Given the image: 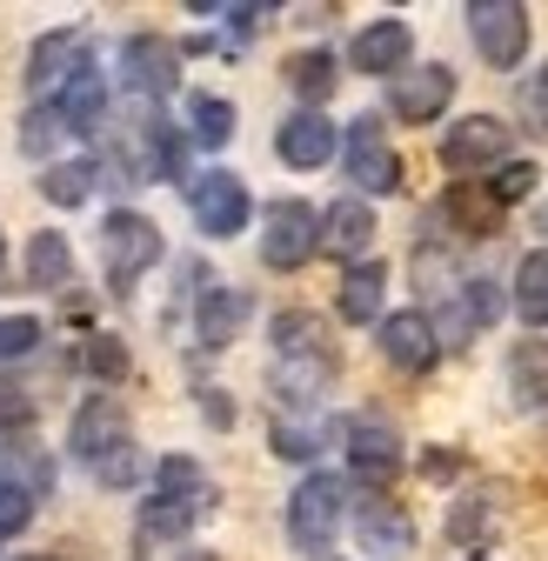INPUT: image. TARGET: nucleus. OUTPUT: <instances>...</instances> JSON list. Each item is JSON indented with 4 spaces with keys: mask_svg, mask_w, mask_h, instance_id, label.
<instances>
[{
    "mask_svg": "<svg viewBox=\"0 0 548 561\" xmlns=\"http://www.w3.org/2000/svg\"><path fill=\"white\" fill-rule=\"evenodd\" d=\"M355 535H362L368 554H408V541H415L408 515H401L388 495H362V502H355Z\"/></svg>",
    "mask_w": 548,
    "mask_h": 561,
    "instance_id": "17",
    "label": "nucleus"
},
{
    "mask_svg": "<svg viewBox=\"0 0 548 561\" xmlns=\"http://www.w3.org/2000/svg\"><path fill=\"white\" fill-rule=\"evenodd\" d=\"M422 468H429V474H435V481H448V474H455V468H461V455H429V461H422Z\"/></svg>",
    "mask_w": 548,
    "mask_h": 561,
    "instance_id": "40",
    "label": "nucleus"
},
{
    "mask_svg": "<svg viewBox=\"0 0 548 561\" xmlns=\"http://www.w3.org/2000/svg\"><path fill=\"white\" fill-rule=\"evenodd\" d=\"M334 121L328 114H315V107H301V114H288L282 121V134H274V154H282L288 168H321V161H334Z\"/></svg>",
    "mask_w": 548,
    "mask_h": 561,
    "instance_id": "10",
    "label": "nucleus"
},
{
    "mask_svg": "<svg viewBox=\"0 0 548 561\" xmlns=\"http://www.w3.org/2000/svg\"><path fill=\"white\" fill-rule=\"evenodd\" d=\"M27 561H60V554H27Z\"/></svg>",
    "mask_w": 548,
    "mask_h": 561,
    "instance_id": "42",
    "label": "nucleus"
},
{
    "mask_svg": "<svg viewBox=\"0 0 548 561\" xmlns=\"http://www.w3.org/2000/svg\"><path fill=\"white\" fill-rule=\"evenodd\" d=\"M94 181H101L94 161H54V168L41 174V194H47L54 207H81V201L94 194Z\"/></svg>",
    "mask_w": 548,
    "mask_h": 561,
    "instance_id": "24",
    "label": "nucleus"
},
{
    "mask_svg": "<svg viewBox=\"0 0 548 561\" xmlns=\"http://www.w3.org/2000/svg\"><path fill=\"white\" fill-rule=\"evenodd\" d=\"M94 474H101L107 488H127L134 474H141V455H134V442H121L114 455H101V461H94Z\"/></svg>",
    "mask_w": 548,
    "mask_h": 561,
    "instance_id": "37",
    "label": "nucleus"
},
{
    "mask_svg": "<svg viewBox=\"0 0 548 561\" xmlns=\"http://www.w3.org/2000/svg\"><path fill=\"white\" fill-rule=\"evenodd\" d=\"M54 107H60V121L75 127V134H94V127H101V114H107V88H101V75H94L88 60L75 67V75H67V88H60Z\"/></svg>",
    "mask_w": 548,
    "mask_h": 561,
    "instance_id": "18",
    "label": "nucleus"
},
{
    "mask_svg": "<svg viewBox=\"0 0 548 561\" xmlns=\"http://www.w3.org/2000/svg\"><path fill=\"white\" fill-rule=\"evenodd\" d=\"M368 241H375L368 201H334L328 215H321V228H315V248H328V254H341V261H362Z\"/></svg>",
    "mask_w": 548,
    "mask_h": 561,
    "instance_id": "13",
    "label": "nucleus"
},
{
    "mask_svg": "<svg viewBox=\"0 0 548 561\" xmlns=\"http://www.w3.org/2000/svg\"><path fill=\"white\" fill-rule=\"evenodd\" d=\"M468 34H475V47H482L489 67H515L528 54V8H515V0H475Z\"/></svg>",
    "mask_w": 548,
    "mask_h": 561,
    "instance_id": "5",
    "label": "nucleus"
},
{
    "mask_svg": "<svg viewBox=\"0 0 548 561\" xmlns=\"http://www.w3.org/2000/svg\"><path fill=\"white\" fill-rule=\"evenodd\" d=\"M541 228H548V221H541Z\"/></svg>",
    "mask_w": 548,
    "mask_h": 561,
    "instance_id": "45",
    "label": "nucleus"
},
{
    "mask_svg": "<svg viewBox=\"0 0 548 561\" xmlns=\"http://www.w3.org/2000/svg\"><path fill=\"white\" fill-rule=\"evenodd\" d=\"M121 60H127V81L141 94H174V81H181V47L161 34H134Z\"/></svg>",
    "mask_w": 548,
    "mask_h": 561,
    "instance_id": "12",
    "label": "nucleus"
},
{
    "mask_svg": "<svg viewBox=\"0 0 548 561\" xmlns=\"http://www.w3.org/2000/svg\"><path fill=\"white\" fill-rule=\"evenodd\" d=\"M194 140H201V148H228V140H235V107L221 94L194 101Z\"/></svg>",
    "mask_w": 548,
    "mask_h": 561,
    "instance_id": "29",
    "label": "nucleus"
},
{
    "mask_svg": "<svg viewBox=\"0 0 548 561\" xmlns=\"http://www.w3.org/2000/svg\"><path fill=\"white\" fill-rule=\"evenodd\" d=\"M509 381L528 408H548V341H522L509 355Z\"/></svg>",
    "mask_w": 548,
    "mask_h": 561,
    "instance_id": "23",
    "label": "nucleus"
},
{
    "mask_svg": "<svg viewBox=\"0 0 548 561\" xmlns=\"http://www.w3.org/2000/svg\"><path fill=\"white\" fill-rule=\"evenodd\" d=\"M27 515H34V502H27V488H14V481H0V541H8V535H21V528H27Z\"/></svg>",
    "mask_w": 548,
    "mask_h": 561,
    "instance_id": "35",
    "label": "nucleus"
},
{
    "mask_svg": "<svg viewBox=\"0 0 548 561\" xmlns=\"http://www.w3.org/2000/svg\"><path fill=\"white\" fill-rule=\"evenodd\" d=\"M455 101V75H448V67H422V75H401L395 81V94H388V107L401 114V121H435L442 107Z\"/></svg>",
    "mask_w": 548,
    "mask_h": 561,
    "instance_id": "16",
    "label": "nucleus"
},
{
    "mask_svg": "<svg viewBox=\"0 0 548 561\" xmlns=\"http://www.w3.org/2000/svg\"><path fill=\"white\" fill-rule=\"evenodd\" d=\"M81 368L101 375V381H121V375H127V347H121L114 334H94V341L81 347Z\"/></svg>",
    "mask_w": 548,
    "mask_h": 561,
    "instance_id": "30",
    "label": "nucleus"
},
{
    "mask_svg": "<svg viewBox=\"0 0 548 561\" xmlns=\"http://www.w3.org/2000/svg\"><path fill=\"white\" fill-rule=\"evenodd\" d=\"M67 274H75V248H67V234H54V228L27 234V288H67Z\"/></svg>",
    "mask_w": 548,
    "mask_h": 561,
    "instance_id": "22",
    "label": "nucleus"
},
{
    "mask_svg": "<svg viewBox=\"0 0 548 561\" xmlns=\"http://www.w3.org/2000/svg\"><path fill=\"white\" fill-rule=\"evenodd\" d=\"M448 207H455V215L468 221V234H489V228H495V215H502L495 201H475V194H455Z\"/></svg>",
    "mask_w": 548,
    "mask_h": 561,
    "instance_id": "38",
    "label": "nucleus"
},
{
    "mask_svg": "<svg viewBox=\"0 0 548 561\" xmlns=\"http://www.w3.org/2000/svg\"><path fill=\"white\" fill-rule=\"evenodd\" d=\"M475 561H482V554H475Z\"/></svg>",
    "mask_w": 548,
    "mask_h": 561,
    "instance_id": "44",
    "label": "nucleus"
},
{
    "mask_svg": "<svg viewBox=\"0 0 548 561\" xmlns=\"http://www.w3.org/2000/svg\"><path fill=\"white\" fill-rule=\"evenodd\" d=\"M341 508H349V481L341 474H308L295 488V502H288V535L301 554H328L334 548V528H341Z\"/></svg>",
    "mask_w": 548,
    "mask_h": 561,
    "instance_id": "1",
    "label": "nucleus"
},
{
    "mask_svg": "<svg viewBox=\"0 0 548 561\" xmlns=\"http://www.w3.org/2000/svg\"><path fill=\"white\" fill-rule=\"evenodd\" d=\"M515 308L528 328H548V254H522L515 267Z\"/></svg>",
    "mask_w": 548,
    "mask_h": 561,
    "instance_id": "25",
    "label": "nucleus"
},
{
    "mask_svg": "<svg viewBox=\"0 0 548 561\" xmlns=\"http://www.w3.org/2000/svg\"><path fill=\"white\" fill-rule=\"evenodd\" d=\"M315 228H321V215L308 201H274L267 215H261V261L267 267H301L308 254H315Z\"/></svg>",
    "mask_w": 548,
    "mask_h": 561,
    "instance_id": "4",
    "label": "nucleus"
},
{
    "mask_svg": "<svg viewBox=\"0 0 548 561\" xmlns=\"http://www.w3.org/2000/svg\"><path fill=\"white\" fill-rule=\"evenodd\" d=\"M241 321H248V295L241 288H208L201 308H194V334L208 341V347H228L241 334Z\"/></svg>",
    "mask_w": 548,
    "mask_h": 561,
    "instance_id": "20",
    "label": "nucleus"
},
{
    "mask_svg": "<svg viewBox=\"0 0 548 561\" xmlns=\"http://www.w3.org/2000/svg\"><path fill=\"white\" fill-rule=\"evenodd\" d=\"M349 468H355L362 481H375V488H381V481L401 468V435L388 428V421H368V414H362V421H349Z\"/></svg>",
    "mask_w": 548,
    "mask_h": 561,
    "instance_id": "11",
    "label": "nucleus"
},
{
    "mask_svg": "<svg viewBox=\"0 0 548 561\" xmlns=\"http://www.w3.org/2000/svg\"><path fill=\"white\" fill-rule=\"evenodd\" d=\"M502 154H509V127H502L495 114H468V121H455L448 140H442V168H448V174L495 168Z\"/></svg>",
    "mask_w": 548,
    "mask_h": 561,
    "instance_id": "7",
    "label": "nucleus"
},
{
    "mask_svg": "<svg viewBox=\"0 0 548 561\" xmlns=\"http://www.w3.org/2000/svg\"><path fill=\"white\" fill-rule=\"evenodd\" d=\"M408 47H415V34H408V21H368L362 34H355V47H349V60L362 67V75H401V60H408Z\"/></svg>",
    "mask_w": 548,
    "mask_h": 561,
    "instance_id": "15",
    "label": "nucleus"
},
{
    "mask_svg": "<svg viewBox=\"0 0 548 561\" xmlns=\"http://www.w3.org/2000/svg\"><path fill=\"white\" fill-rule=\"evenodd\" d=\"M88 60V41L75 34V27H60V34H41L34 41V54H27V88L34 94H47V88H67V75Z\"/></svg>",
    "mask_w": 548,
    "mask_h": 561,
    "instance_id": "14",
    "label": "nucleus"
},
{
    "mask_svg": "<svg viewBox=\"0 0 548 561\" xmlns=\"http://www.w3.org/2000/svg\"><path fill=\"white\" fill-rule=\"evenodd\" d=\"M75 455L81 461H101V455H114L121 442H127V408H121V394H88L81 401V414H75Z\"/></svg>",
    "mask_w": 548,
    "mask_h": 561,
    "instance_id": "9",
    "label": "nucleus"
},
{
    "mask_svg": "<svg viewBox=\"0 0 548 561\" xmlns=\"http://www.w3.org/2000/svg\"><path fill=\"white\" fill-rule=\"evenodd\" d=\"M381 288H388V267L381 261H355L349 274H341V321H375L381 314Z\"/></svg>",
    "mask_w": 548,
    "mask_h": 561,
    "instance_id": "21",
    "label": "nucleus"
},
{
    "mask_svg": "<svg viewBox=\"0 0 548 561\" xmlns=\"http://www.w3.org/2000/svg\"><path fill=\"white\" fill-rule=\"evenodd\" d=\"M522 121H528L535 134H548V60H541V75L522 81Z\"/></svg>",
    "mask_w": 548,
    "mask_h": 561,
    "instance_id": "36",
    "label": "nucleus"
},
{
    "mask_svg": "<svg viewBox=\"0 0 548 561\" xmlns=\"http://www.w3.org/2000/svg\"><path fill=\"white\" fill-rule=\"evenodd\" d=\"M194 502H174V495H155L148 508H141V522H134V528H141V541H181L187 528H194Z\"/></svg>",
    "mask_w": 548,
    "mask_h": 561,
    "instance_id": "27",
    "label": "nucleus"
},
{
    "mask_svg": "<svg viewBox=\"0 0 548 561\" xmlns=\"http://www.w3.org/2000/svg\"><path fill=\"white\" fill-rule=\"evenodd\" d=\"M0 261H8V241H0Z\"/></svg>",
    "mask_w": 548,
    "mask_h": 561,
    "instance_id": "43",
    "label": "nucleus"
},
{
    "mask_svg": "<svg viewBox=\"0 0 548 561\" xmlns=\"http://www.w3.org/2000/svg\"><path fill=\"white\" fill-rule=\"evenodd\" d=\"M535 181H541V174H535V161H509V168L489 181V201H495V207H515V201H528V194H535Z\"/></svg>",
    "mask_w": 548,
    "mask_h": 561,
    "instance_id": "32",
    "label": "nucleus"
},
{
    "mask_svg": "<svg viewBox=\"0 0 548 561\" xmlns=\"http://www.w3.org/2000/svg\"><path fill=\"white\" fill-rule=\"evenodd\" d=\"M148 561H215V554H194V548H174V554H148Z\"/></svg>",
    "mask_w": 548,
    "mask_h": 561,
    "instance_id": "41",
    "label": "nucleus"
},
{
    "mask_svg": "<svg viewBox=\"0 0 548 561\" xmlns=\"http://www.w3.org/2000/svg\"><path fill=\"white\" fill-rule=\"evenodd\" d=\"M60 134H67L60 107H34V114H27V127H21V148H27V154H47Z\"/></svg>",
    "mask_w": 548,
    "mask_h": 561,
    "instance_id": "34",
    "label": "nucleus"
},
{
    "mask_svg": "<svg viewBox=\"0 0 548 561\" xmlns=\"http://www.w3.org/2000/svg\"><path fill=\"white\" fill-rule=\"evenodd\" d=\"M381 355H388L395 368H408V375L435 368V355H442L435 321H429L422 308H401V314H388V321H381Z\"/></svg>",
    "mask_w": 548,
    "mask_h": 561,
    "instance_id": "8",
    "label": "nucleus"
},
{
    "mask_svg": "<svg viewBox=\"0 0 548 561\" xmlns=\"http://www.w3.org/2000/svg\"><path fill=\"white\" fill-rule=\"evenodd\" d=\"M101 254H107V280L127 295L134 274H148L161 261V228L148 215H134V207H114V215L101 221Z\"/></svg>",
    "mask_w": 548,
    "mask_h": 561,
    "instance_id": "2",
    "label": "nucleus"
},
{
    "mask_svg": "<svg viewBox=\"0 0 548 561\" xmlns=\"http://www.w3.org/2000/svg\"><path fill=\"white\" fill-rule=\"evenodd\" d=\"M187 207H194L201 234H215V241H228V234L248 228V187H241V174H228V168L194 174V181H187Z\"/></svg>",
    "mask_w": 548,
    "mask_h": 561,
    "instance_id": "3",
    "label": "nucleus"
},
{
    "mask_svg": "<svg viewBox=\"0 0 548 561\" xmlns=\"http://www.w3.org/2000/svg\"><path fill=\"white\" fill-rule=\"evenodd\" d=\"M274 355L282 362H308V355H334L328 347V328H321V314H308V308H282L274 314Z\"/></svg>",
    "mask_w": 548,
    "mask_h": 561,
    "instance_id": "19",
    "label": "nucleus"
},
{
    "mask_svg": "<svg viewBox=\"0 0 548 561\" xmlns=\"http://www.w3.org/2000/svg\"><path fill=\"white\" fill-rule=\"evenodd\" d=\"M349 181L362 187V194H395L401 187V154L388 148V134H381V121H349Z\"/></svg>",
    "mask_w": 548,
    "mask_h": 561,
    "instance_id": "6",
    "label": "nucleus"
},
{
    "mask_svg": "<svg viewBox=\"0 0 548 561\" xmlns=\"http://www.w3.org/2000/svg\"><path fill=\"white\" fill-rule=\"evenodd\" d=\"M155 481H161L155 495H174V502H194V495H201V468H194L187 455H168V461L155 468Z\"/></svg>",
    "mask_w": 548,
    "mask_h": 561,
    "instance_id": "31",
    "label": "nucleus"
},
{
    "mask_svg": "<svg viewBox=\"0 0 548 561\" xmlns=\"http://www.w3.org/2000/svg\"><path fill=\"white\" fill-rule=\"evenodd\" d=\"M274 455L308 461V455H315V435H308V428H288V421H274Z\"/></svg>",
    "mask_w": 548,
    "mask_h": 561,
    "instance_id": "39",
    "label": "nucleus"
},
{
    "mask_svg": "<svg viewBox=\"0 0 548 561\" xmlns=\"http://www.w3.org/2000/svg\"><path fill=\"white\" fill-rule=\"evenodd\" d=\"M489 528H495V495H489V488L448 508V541H482Z\"/></svg>",
    "mask_w": 548,
    "mask_h": 561,
    "instance_id": "28",
    "label": "nucleus"
},
{
    "mask_svg": "<svg viewBox=\"0 0 548 561\" xmlns=\"http://www.w3.org/2000/svg\"><path fill=\"white\" fill-rule=\"evenodd\" d=\"M34 341H41V321L34 314H0V362L34 355Z\"/></svg>",
    "mask_w": 548,
    "mask_h": 561,
    "instance_id": "33",
    "label": "nucleus"
},
{
    "mask_svg": "<svg viewBox=\"0 0 548 561\" xmlns=\"http://www.w3.org/2000/svg\"><path fill=\"white\" fill-rule=\"evenodd\" d=\"M334 81H341V75H334V54H321V47L288 60V88H295L301 101H315V114H321V101L334 94Z\"/></svg>",
    "mask_w": 548,
    "mask_h": 561,
    "instance_id": "26",
    "label": "nucleus"
}]
</instances>
